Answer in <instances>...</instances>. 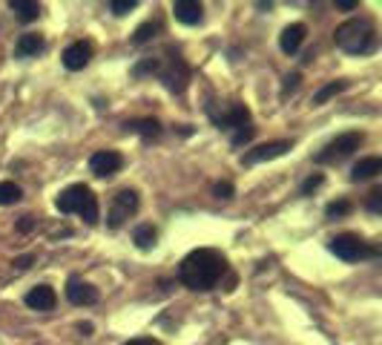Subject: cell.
Masks as SVG:
<instances>
[{"mask_svg": "<svg viewBox=\"0 0 382 345\" xmlns=\"http://www.w3.org/2000/svg\"><path fill=\"white\" fill-rule=\"evenodd\" d=\"M359 6V0H336V9H342V12H354Z\"/></svg>", "mask_w": 382, "mask_h": 345, "instance_id": "32", "label": "cell"}, {"mask_svg": "<svg viewBox=\"0 0 382 345\" xmlns=\"http://www.w3.org/2000/svg\"><path fill=\"white\" fill-rule=\"evenodd\" d=\"M78 331L89 337V334H92V322H81V325H78Z\"/></svg>", "mask_w": 382, "mask_h": 345, "instance_id": "35", "label": "cell"}, {"mask_svg": "<svg viewBox=\"0 0 382 345\" xmlns=\"http://www.w3.org/2000/svg\"><path fill=\"white\" fill-rule=\"evenodd\" d=\"M156 239H158V230L152 224H138L136 230H132V242H136V247H141V251L156 247Z\"/></svg>", "mask_w": 382, "mask_h": 345, "instance_id": "20", "label": "cell"}, {"mask_svg": "<svg viewBox=\"0 0 382 345\" xmlns=\"http://www.w3.org/2000/svg\"><path fill=\"white\" fill-rule=\"evenodd\" d=\"M224 274H227V259L213 247H196L179 265V282L190 291H213Z\"/></svg>", "mask_w": 382, "mask_h": 345, "instance_id": "1", "label": "cell"}, {"mask_svg": "<svg viewBox=\"0 0 382 345\" xmlns=\"http://www.w3.org/2000/svg\"><path fill=\"white\" fill-rule=\"evenodd\" d=\"M138 193L136 190H118L116 193V199H112V207H109V216H107V227H112V230H118L132 213L138 210Z\"/></svg>", "mask_w": 382, "mask_h": 345, "instance_id": "7", "label": "cell"}, {"mask_svg": "<svg viewBox=\"0 0 382 345\" xmlns=\"http://www.w3.org/2000/svg\"><path fill=\"white\" fill-rule=\"evenodd\" d=\"M173 15H176V21L184 24V26H199L204 21V6L199 3V0H176Z\"/></svg>", "mask_w": 382, "mask_h": 345, "instance_id": "14", "label": "cell"}, {"mask_svg": "<svg viewBox=\"0 0 382 345\" xmlns=\"http://www.w3.org/2000/svg\"><path fill=\"white\" fill-rule=\"evenodd\" d=\"M253 132H256V127H251V124H247V127H242V130H236L233 136H230L233 147H242V144H247V141L253 139Z\"/></svg>", "mask_w": 382, "mask_h": 345, "instance_id": "27", "label": "cell"}, {"mask_svg": "<svg viewBox=\"0 0 382 345\" xmlns=\"http://www.w3.org/2000/svg\"><path fill=\"white\" fill-rule=\"evenodd\" d=\"M9 9L15 12V17L21 24H32V21H37V15H41V6H37L35 0H9Z\"/></svg>", "mask_w": 382, "mask_h": 345, "instance_id": "19", "label": "cell"}, {"mask_svg": "<svg viewBox=\"0 0 382 345\" xmlns=\"http://www.w3.org/2000/svg\"><path fill=\"white\" fill-rule=\"evenodd\" d=\"M342 89H348V81H331V84H325L319 92H313V107L325 104V101H331L334 95H339Z\"/></svg>", "mask_w": 382, "mask_h": 345, "instance_id": "21", "label": "cell"}, {"mask_svg": "<svg viewBox=\"0 0 382 345\" xmlns=\"http://www.w3.org/2000/svg\"><path fill=\"white\" fill-rule=\"evenodd\" d=\"M37 52H44V37L37 32H26L17 37L15 44V57H35Z\"/></svg>", "mask_w": 382, "mask_h": 345, "instance_id": "17", "label": "cell"}, {"mask_svg": "<svg viewBox=\"0 0 382 345\" xmlns=\"http://www.w3.org/2000/svg\"><path fill=\"white\" fill-rule=\"evenodd\" d=\"M368 210L371 213H382V190L379 187L368 193Z\"/></svg>", "mask_w": 382, "mask_h": 345, "instance_id": "30", "label": "cell"}, {"mask_svg": "<svg viewBox=\"0 0 382 345\" xmlns=\"http://www.w3.org/2000/svg\"><path fill=\"white\" fill-rule=\"evenodd\" d=\"M210 118H213V124L219 130L236 132V130H242V127L251 124V109H247L244 104H230L224 112H210Z\"/></svg>", "mask_w": 382, "mask_h": 345, "instance_id": "9", "label": "cell"}, {"mask_svg": "<svg viewBox=\"0 0 382 345\" xmlns=\"http://www.w3.org/2000/svg\"><path fill=\"white\" fill-rule=\"evenodd\" d=\"M322 184H325V176H322V172H313L311 179H304V184H302V190H299V193H302V196H311L313 190H319Z\"/></svg>", "mask_w": 382, "mask_h": 345, "instance_id": "26", "label": "cell"}, {"mask_svg": "<svg viewBox=\"0 0 382 345\" xmlns=\"http://www.w3.org/2000/svg\"><path fill=\"white\" fill-rule=\"evenodd\" d=\"M66 299L72 305H78V308H84V305H95V302H98V288L84 282L81 276H69V282H66Z\"/></svg>", "mask_w": 382, "mask_h": 345, "instance_id": "11", "label": "cell"}, {"mask_svg": "<svg viewBox=\"0 0 382 345\" xmlns=\"http://www.w3.org/2000/svg\"><path fill=\"white\" fill-rule=\"evenodd\" d=\"M21 196H24V190L17 187L15 182H0V207L21 202Z\"/></svg>", "mask_w": 382, "mask_h": 345, "instance_id": "23", "label": "cell"}, {"mask_svg": "<svg viewBox=\"0 0 382 345\" xmlns=\"http://www.w3.org/2000/svg\"><path fill=\"white\" fill-rule=\"evenodd\" d=\"M32 262H35V256H32V254H26V256H17L12 265H15V271H29Z\"/></svg>", "mask_w": 382, "mask_h": 345, "instance_id": "31", "label": "cell"}, {"mask_svg": "<svg viewBox=\"0 0 382 345\" xmlns=\"http://www.w3.org/2000/svg\"><path fill=\"white\" fill-rule=\"evenodd\" d=\"M156 32H161V24L158 21H147V24H141L138 29H136V35H132V44H149L152 37H156Z\"/></svg>", "mask_w": 382, "mask_h": 345, "instance_id": "22", "label": "cell"}, {"mask_svg": "<svg viewBox=\"0 0 382 345\" xmlns=\"http://www.w3.org/2000/svg\"><path fill=\"white\" fill-rule=\"evenodd\" d=\"M382 172V159L379 156H368V159H359L351 170V182H368L376 179Z\"/></svg>", "mask_w": 382, "mask_h": 345, "instance_id": "16", "label": "cell"}, {"mask_svg": "<svg viewBox=\"0 0 382 345\" xmlns=\"http://www.w3.org/2000/svg\"><path fill=\"white\" fill-rule=\"evenodd\" d=\"M61 61H64V67H66L69 72H81V69L92 61V44H87V41L69 44V46L64 49V55H61Z\"/></svg>", "mask_w": 382, "mask_h": 345, "instance_id": "12", "label": "cell"}, {"mask_svg": "<svg viewBox=\"0 0 382 345\" xmlns=\"http://www.w3.org/2000/svg\"><path fill=\"white\" fill-rule=\"evenodd\" d=\"M334 41L342 52H348V55H371L376 49L374 21H368V17H351V21L336 26Z\"/></svg>", "mask_w": 382, "mask_h": 345, "instance_id": "2", "label": "cell"}, {"mask_svg": "<svg viewBox=\"0 0 382 345\" xmlns=\"http://www.w3.org/2000/svg\"><path fill=\"white\" fill-rule=\"evenodd\" d=\"M362 141H365L362 132H342V136H336L334 141H328L316 152L313 164H339V161H345L348 156H354V152L362 147Z\"/></svg>", "mask_w": 382, "mask_h": 345, "instance_id": "5", "label": "cell"}, {"mask_svg": "<svg viewBox=\"0 0 382 345\" xmlns=\"http://www.w3.org/2000/svg\"><path fill=\"white\" fill-rule=\"evenodd\" d=\"M299 81H302V75H299V72L288 75V78H284V84H282V98H288L291 92H296V89H299Z\"/></svg>", "mask_w": 382, "mask_h": 345, "instance_id": "28", "label": "cell"}, {"mask_svg": "<svg viewBox=\"0 0 382 345\" xmlns=\"http://www.w3.org/2000/svg\"><path fill=\"white\" fill-rule=\"evenodd\" d=\"M55 207L61 213L81 216L87 224H98V196L87 184H69L66 190H61L58 199H55Z\"/></svg>", "mask_w": 382, "mask_h": 345, "instance_id": "3", "label": "cell"}, {"mask_svg": "<svg viewBox=\"0 0 382 345\" xmlns=\"http://www.w3.org/2000/svg\"><path fill=\"white\" fill-rule=\"evenodd\" d=\"M304 35H308V26L304 24H291V26H284L282 35H279V46L284 55H296L299 46L304 44Z\"/></svg>", "mask_w": 382, "mask_h": 345, "instance_id": "15", "label": "cell"}, {"mask_svg": "<svg viewBox=\"0 0 382 345\" xmlns=\"http://www.w3.org/2000/svg\"><path fill=\"white\" fill-rule=\"evenodd\" d=\"M32 224H35V219L32 216H24L21 222H17V230H21V233H26V230H32Z\"/></svg>", "mask_w": 382, "mask_h": 345, "instance_id": "33", "label": "cell"}, {"mask_svg": "<svg viewBox=\"0 0 382 345\" xmlns=\"http://www.w3.org/2000/svg\"><path fill=\"white\" fill-rule=\"evenodd\" d=\"M124 345H158V342L149 339V337H138V339H129V342H124Z\"/></svg>", "mask_w": 382, "mask_h": 345, "instance_id": "34", "label": "cell"}, {"mask_svg": "<svg viewBox=\"0 0 382 345\" xmlns=\"http://www.w3.org/2000/svg\"><path fill=\"white\" fill-rule=\"evenodd\" d=\"M351 207H354V204H351L348 199H339V202H331L328 207H325V213H328L331 219H339V216H348Z\"/></svg>", "mask_w": 382, "mask_h": 345, "instance_id": "24", "label": "cell"}, {"mask_svg": "<svg viewBox=\"0 0 382 345\" xmlns=\"http://www.w3.org/2000/svg\"><path fill=\"white\" fill-rule=\"evenodd\" d=\"M291 150V141H267V144H259L253 150H247L242 156V164L244 167H253V164H262V161H273L279 156Z\"/></svg>", "mask_w": 382, "mask_h": 345, "instance_id": "10", "label": "cell"}, {"mask_svg": "<svg viewBox=\"0 0 382 345\" xmlns=\"http://www.w3.org/2000/svg\"><path fill=\"white\" fill-rule=\"evenodd\" d=\"M24 302L32 311H52L55 302H58V294H55V288H49V285H35L24 297Z\"/></svg>", "mask_w": 382, "mask_h": 345, "instance_id": "13", "label": "cell"}, {"mask_svg": "<svg viewBox=\"0 0 382 345\" xmlns=\"http://www.w3.org/2000/svg\"><path fill=\"white\" fill-rule=\"evenodd\" d=\"M328 251L334 256H339L342 262H359V259H374L379 251L371 247L368 242H362L356 233H336L328 242Z\"/></svg>", "mask_w": 382, "mask_h": 345, "instance_id": "6", "label": "cell"}, {"mask_svg": "<svg viewBox=\"0 0 382 345\" xmlns=\"http://www.w3.org/2000/svg\"><path fill=\"white\" fill-rule=\"evenodd\" d=\"M121 167H124V156L116 150H98L89 156V170H92V176H98V179L116 176Z\"/></svg>", "mask_w": 382, "mask_h": 345, "instance_id": "8", "label": "cell"}, {"mask_svg": "<svg viewBox=\"0 0 382 345\" xmlns=\"http://www.w3.org/2000/svg\"><path fill=\"white\" fill-rule=\"evenodd\" d=\"M158 67H156V78L167 87V92H173V95H181L190 84V67L187 61L173 52V49H167V57H156Z\"/></svg>", "mask_w": 382, "mask_h": 345, "instance_id": "4", "label": "cell"}, {"mask_svg": "<svg viewBox=\"0 0 382 345\" xmlns=\"http://www.w3.org/2000/svg\"><path fill=\"white\" fill-rule=\"evenodd\" d=\"M213 196H216V199H233V184H230V182L213 184Z\"/></svg>", "mask_w": 382, "mask_h": 345, "instance_id": "29", "label": "cell"}, {"mask_svg": "<svg viewBox=\"0 0 382 345\" xmlns=\"http://www.w3.org/2000/svg\"><path fill=\"white\" fill-rule=\"evenodd\" d=\"M138 3L136 0H109V12L116 15V17H124V15H129L132 9H136Z\"/></svg>", "mask_w": 382, "mask_h": 345, "instance_id": "25", "label": "cell"}, {"mask_svg": "<svg viewBox=\"0 0 382 345\" xmlns=\"http://www.w3.org/2000/svg\"><path fill=\"white\" fill-rule=\"evenodd\" d=\"M127 132H136V136H141L144 141H152L161 136V124L156 118H136V121H127L124 124Z\"/></svg>", "mask_w": 382, "mask_h": 345, "instance_id": "18", "label": "cell"}]
</instances>
